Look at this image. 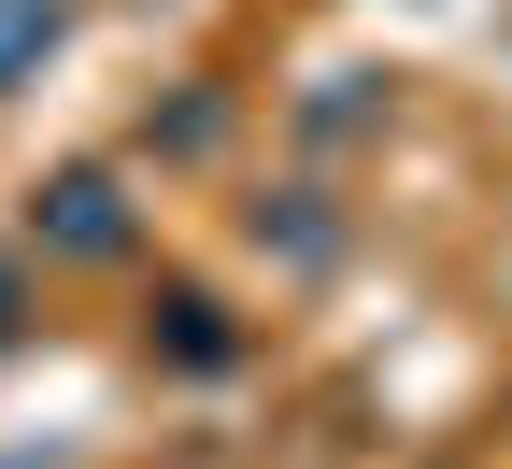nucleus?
Here are the masks:
<instances>
[{
  "label": "nucleus",
  "mask_w": 512,
  "mask_h": 469,
  "mask_svg": "<svg viewBox=\"0 0 512 469\" xmlns=\"http://www.w3.org/2000/svg\"><path fill=\"white\" fill-rule=\"evenodd\" d=\"M228 128H242L228 86H171V100H143V128H128V143H143L157 171H200V157H228Z\"/></svg>",
  "instance_id": "obj_4"
},
{
  "label": "nucleus",
  "mask_w": 512,
  "mask_h": 469,
  "mask_svg": "<svg viewBox=\"0 0 512 469\" xmlns=\"http://www.w3.org/2000/svg\"><path fill=\"white\" fill-rule=\"evenodd\" d=\"M242 242L271 256V271H328V256H342V199L299 171V185H271V199H242Z\"/></svg>",
  "instance_id": "obj_3"
},
{
  "label": "nucleus",
  "mask_w": 512,
  "mask_h": 469,
  "mask_svg": "<svg viewBox=\"0 0 512 469\" xmlns=\"http://www.w3.org/2000/svg\"><path fill=\"white\" fill-rule=\"evenodd\" d=\"M29 256H57V271H128L143 256V199H128L114 157H72L29 185Z\"/></svg>",
  "instance_id": "obj_1"
},
{
  "label": "nucleus",
  "mask_w": 512,
  "mask_h": 469,
  "mask_svg": "<svg viewBox=\"0 0 512 469\" xmlns=\"http://www.w3.org/2000/svg\"><path fill=\"white\" fill-rule=\"evenodd\" d=\"M15 469H29V455H15Z\"/></svg>",
  "instance_id": "obj_8"
},
{
  "label": "nucleus",
  "mask_w": 512,
  "mask_h": 469,
  "mask_svg": "<svg viewBox=\"0 0 512 469\" xmlns=\"http://www.w3.org/2000/svg\"><path fill=\"white\" fill-rule=\"evenodd\" d=\"M72 43V0H0V100L43 86V57Z\"/></svg>",
  "instance_id": "obj_6"
},
{
  "label": "nucleus",
  "mask_w": 512,
  "mask_h": 469,
  "mask_svg": "<svg viewBox=\"0 0 512 469\" xmlns=\"http://www.w3.org/2000/svg\"><path fill=\"white\" fill-rule=\"evenodd\" d=\"M143 356H157V370H185V384H228V370L256 356V327H242L214 285L157 271V285H143Z\"/></svg>",
  "instance_id": "obj_2"
},
{
  "label": "nucleus",
  "mask_w": 512,
  "mask_h": 469,
  "mask_svg": "<svg viewBox=\"0 0 512 469\" xmlns=\"http://www.w3.org/2000/svg\"><path fill=\"white\" fill-rule=\"evenodd\" d=\"M370 128H384V86L370 72H313L299 86V143H370Z\"/></svg>",
  "instance_id": "obj_5"
},
{
  "label": "nucleus",
  "mask_w": 512,
  "mask_h": 469,
  "mask_svg": "<svg viewBox=\"0 0 512 469\" xmlns=\"http://www.w3.org/2000/svg\"><path fill=\"white\" fill-rule=\"evenodd\" d=\"M29 313H43V299H29V242H0V356L29 342Z\"/></svg>",
  "instance_id": "obj_7"
}]
</instances>
